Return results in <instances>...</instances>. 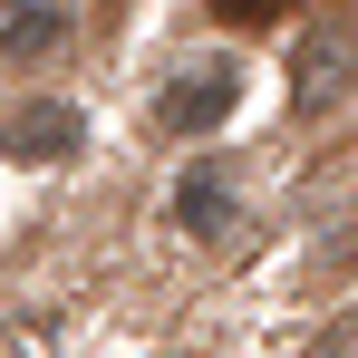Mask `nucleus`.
Segmentation results:
<instances>
[{
    "mask_svg": "<svg viewBox=\"0 0 358 358\" xmlns=\"http://www.w3.org/2000/svg\"><path fill=\"white\" fill-rule=\"evenodd\" d=\"M49 49H59V10L20 0V10L0 20V59H49Z\"/></svg>",
    "mask_w": 358,
    "mask_h": 358,
    "instance_id": "39448f33",
    "label": "nucleus"
},
{
    "mask_svg": "<svg viewBox=\"0 0 358 358\" xmlns=\"http://www.w3.org/2000/svg\"><path fill=\"white\" fill-rule=\"evenodd\" d=\"M233 97H242L233 59H194V68H175V87L155 97V126H165V136H213V126L233 117Z\"/></svg>",
    "mask_w": 358,
    "mask_h": 358,
    "instance_id": "f257e3e1",
    "label": "nucleus"
},
{
    "mask_svg": "<svg viewBox=\"0 0 358 358\" xmlns=\"http://www.w3.org/2000/svg\"><path fill=\"white\" fill-rule=\"evenodd\" d=\"M175 223L194 242H223L233 233V175H223V165H194V175L175 184Z\"/></svg>",
    "mask_w": 358,
    "mask_h": 358,
    "instance_id": "20e7f679",
    "label": "nucleus"
},
{
    "mask_svg": "<svg viewBox=\"0 0 358 358\" xmlns=\"http://www.w3.org/2000/svg\"><path fill=\"white\" fill-rule=\"evenodd\" d=\"M68 145H78V107H59V97H29L20 117L0 126V155H20V165H49Z\"/></svg>",
    "mask_w": 358,
    "mask_h": 358,
    "instance_id": "7ed1b4c3",
    "label": "nucleus"
},
{
    "mask_svg": "<svg viewBox=\"0 0 358 358\" xmlns=\"http://www.w3.org/2000/svg\"><path fill=\"white\" fill-rule=\"evenodd\" d=\"M349 87H358V29H310L291 49V107L300 117H329Z\"/></svg>",
    "mask_w": 358,
    "mask_h": 358,
    "instance_id": "f03ea898",
    "label": "nucleus"
},
{
    "mask_svg": "<svg viewBox=\"0 0 358 358\" xmlns=\"http://www.w3.org/2000/svg\"><path fill=\"white\" fill-rule=\"evenodd\" d=\"M291 0H213V20H233V29H271Z\"/></svg>",
    "mask_w": 358,
    "mask_h": 358,
    "instance_id": "423d86ee",
    "label": "nucleus"
},
{
    "mask_svg": "<svg viewBox=\"0 0 358 358\" xmlns=\"http://www.w3.org/2000/svg\"><path fill=\"white\" fill-rule=\"evenodd\" d=\"M310 358H358V320H339V329H320V339H310Z\"/></svg>",
    "mask_w": 358,
    "mask_h": 358,
    "instance_id": "0eeeda50",
    "label": "nucleus"
}]
</instances>
